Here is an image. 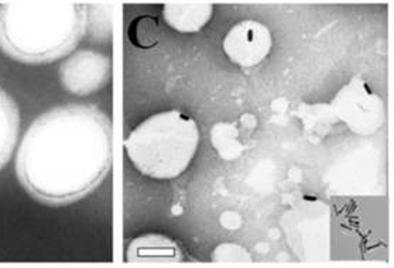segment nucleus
<instances>
[{
	"label": "nucleus",
	"instance_id": "1",
	"mask_svg": "<svg viewBox=\"0 0 394 268\" xmlns=\"http://www.w3.org/2000/svg\"><path fill=\"white\" fill-rule=\"evenodd\" d=\"M89 106H59L40 115L27 129L16 157L24 190L47 205H64L83 197L108 171L109 146L91 141L106 117Z\"/></svg>",
	"mask_w": 394,
	"mask_h": 268
},
{
	"label": "nucleus",
	"instance_id": "2",
	"mask_svg": "<svg viewBox=\"0 0 394 268\" xmlns=\"http://www.w3.org/2000/svg\"><path fill=\"white\" fill-rule=\"evenodd\" d=\"M75 3L11 1L0 6V48L27 64L51 62L69 51L82 28H78Z\"/></svg>",
	"mask_w": 394,
	"mask_h": 268
},
{
	"label": "nucleus",
	"instance_id": "3",
	"mask_svg": "<svg viewBox=\"0 0 394 268\" xmlns=\"http://www.w3.org/2000/svg\"><path fill=\"white\" fill-rule=\"evenodd\" d=\"M199 143L197 122L180 110H164L143 120L123 146L134 168L153 180H173L192 161Z\"/></svg>",
	"mask_w": 394,
	"mask_h": 268
},
{
	"label": "nucleus",
	"instance_id": "4",
	"mask_svg": "<svg viewBox=\"0 0 394 268\" xmlns=\"http://www.w3.org/2000/svg\"><path fill=\"white\" fill-rule=\"evenodd\" d=\"M334 109L355 133L371 134L383 117V105L361 79H354L335 98Z\"/></svg>",
	"mask_w": 394,
	"mask_h": 268
},
{
	"label": "nucleus",
	"instance_id": "5",
	"mask_svg": "<svg viewBox=\"0 0 394 268\" xmlns=\"http://www.w3.org/2000/svg\"><path fill=\"white\" fill-rule=\"evenodd\" d=\"M273 47L270 30L257 20H243L236 23L224 38L226 57L242 68L260 64Z\"/></svg>",
	"mask_w": 394,
	"mask_h": 268
},
{
	"label": "nucleus",
	"instance_id": "6",
	"mask_svg": "<svg viewBox=\"0 0 394 268\" xmlns=\"http://www.w3.org/2000/svg\"><path fill=\"white\" fill-rule=\"evenodd\" d=\"M108 59L99 54L82 51L68 58L59 68V76L66 91L86 95L106 81Z\"/></svg>",
	"mask_w": 394,
	"mask_h": 268
},
{
	"label": "nucleus",
	"instance_id": "7",
	"mask_svg": "<svg viewBox=\"0 0 394 268\" xmlns=\"http://www.w3.org/2000/svg\"><path fill=\"white\" fill-rule=\"evenodd\" d=\"M129 263H180V246L163 235H143L130 242L126 252Z\"/></svg>",
	"mask_w": 394,
	"mask_h": 268
},
{
	"label": "nucleus",
	"instance_id": "8",
	"mask_svg": "<svg viewBox=\"0 0 394 268\" xmlns=\"http://www.w3.org/2000/svg\"><path fill=\"white\" fill-rule=\"evenodd\" d=\"M166 23L180 33L201 30L212 16L209 1H167L163 8Z\"/></svg>",
	"mask_w": 394,
	"mask_h": 268
},
{
	"label": "nucleus",
	"instance_id": "9",
	"mask_svg": "<svg viewBox=\"0 0 394 268\" xmlns=\"http://www.w3.org/2000/svg\"><path fill=\"white\" fill-rule=\"evenodd\" d=\"M20 129V113L14 99L0 88V170L8 163Z\"/></svg>",
	"mask_w": 394,
	"mask_h": 268
},
{
	"label": "nucleus",
	"instance_id": "10",
	"mask_svg": "<svg viewBox=\"0 0 394 268\" xmlns=\"http://www.w3.org/2000/svg\"><path fill=\"white\" fill-rule=\"evenodd\" d=\"M130 42L139 48H151L160 40V27L156 17L143 14L136 17L127 30Z\"/></svg>",
	"mask_w": 394,
	"mask_h": 268
}]
</instances>
